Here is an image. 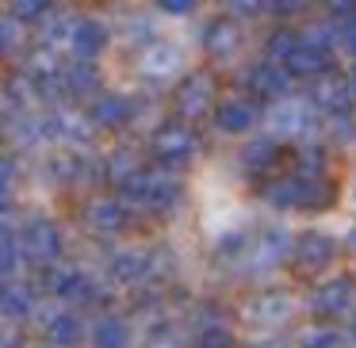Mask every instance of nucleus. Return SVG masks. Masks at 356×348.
Wrapping results in <instances>:
<instances>
[{"label": "nucleus", "mask_w": 356, "mask_h": 348, "mask_svg": "<svg viewBox=\"0 0 356 348\" xmlns=\"http://www.w3.org/2000/svg\"><path fill=\"white\" fill-rule=\"evenodd\" d=\"M19 253L27 256V260L35 264H50L58 253H62V238H58V226L54 222H42V218H35V222H27L24 238H19Z\"/></svg>", "instance_id": "1"}, {"label": "nucleus", "mask_w": 356, "mask_h": 348, "mask_svg": "<svg viewBox=\"0 0 356 348\" xmlns=\"http://www.w3.org/2000/svg\"><path fill=\"white\" fill-rule=\"evenodd\" d=\"M123 188L134 203H146V207H161V203H169L177 195V184L169 176H161V172H131L123 180Z\"/></svg>", "instance_id": "2"}, {"label": "nucleus", "mask_w": 356, "mask_h": 348, "mask_svg": "<svg viewBox=\"0 0 356 348\" xmlns=\"http://www.w3.org/2000/svg\"><path fill=\"white\" fill-rule=\"evenodd\" d=\"M104 42H108V31H104V24H96V19H77L73 24V35H70V47L77 58H96L104 50Z\"/></svg>", "instance_id": "3"}, {"label": "nucleus", "mask_w": 356, "mask_h": 348, "mask_svg": "<svg viewBox=\"0 0 356 348\" xmlns=\"http://www.w3.org/2000/svg\"><path fill=\"white\" fill-rule=\"evenodd\" d=\"M154 149H157L161 161H184V157L192 154V134L180 131V126H165V131H157Z\"/></svg>", "instance_id": "4"}, {"label": "nucleus", "mask_w": 356, "mask_h": 348, "mask_svg": "<svg viewBox=\"0 0 356 348\" xmlns=\"http://www.w3.org/2000/svg\"><path fill=\"white\" fill-rule=\"evenodd\" d=\"M85 222L92 226V230H119V226L127 222L123 203L119 199H92L85 210Z\"/></svg>", "instance_id": "5"}, {"label": "nucleus", "mask_w": 356, "mask_h": 348, "mask_svg": "<svg viewBox=\"0 0 356 348\" xmlns=\"http://www.w3.org/2000/svg\"><path fill=\"white\" fill-rule=\"evenodd\" d=\"M180 62V50L177 47H165V42H154V47L142 54V73H149V77H165V73H172Z\"/></svg>", "instance_id": "6"}, {"label": "nucleus", "mask_w": 356, "mask_h": 348, "mask_svg": "<svg viewBox=\"0 0 356 348\" xmlns=\"http://www.w3.org/2000/svg\"><path fill=\"white\" fill-rule=\"evenodd\" d=\"M92 119L100 126H119L131 119V103L123 100V96H100V100L92 103Z\"/></svg>", "instance_id": "7"}, {"label": "nucleus", "mask_w": 356, "mask_h": 348, "mask_svg": "<svg viewBox=\"0 0 356 348\" xmlns=\"http://www.w3.org/2000/svg\"><path fill=\"white\" fill-rule=\"evenodd\" d=\"M142 272H146V253H142V249H127V253H119L115 260H111V276L123 279V283H134Z\"/></svg>", "instance_id": "8"}, {"label": "nucleus", "mask_w": 356, "mask_h": 348, "mask_svg": "<svg viewBox=\"0 0 356 348\" xmlns=\"http://www.w3.org/2000/svg\"><path fill=\"white\" fill-rule=\"evenodd\" d=\"M0 314H4V317L31 314V287H24V283L4 287V295H0Z\"/></svg>", "instance_id": "9"}, {"label": "nucleus", "mask_w": 356, "mask_h": 348, "mask_svg": "<svg viewBox=\"0 0 356 348\" xmlns=\"http://www.w3.org/2000/svg\"><path fill=\"white\" fill-rule=\"evenodd\" d=\"M47 333H50V340H54V345L73 348V345L81 340V322H77V314H58L54 322L47 325Z\"/></svg>", "instance_id": "10"}, {"label": "nucleus", "mask_w": 356, "mask_h": 348, "mask_svg": "<svg viewBox=\"0 0 356 348\" xmlns=\"http://www.w3.org/2000/svg\"><path fill=\"white\" fill-rule=\"evenodd\" d=\"M96 345L100 348H123L127 345V325L119 322V317H104V322L96 325Z\"/></svg>", "instance_id": "11"}, {"label": "nucleus", "mask_w": 356, "mask_h": 348, "mask_svg": "<svg viewBox=\"0 0 356 348\" xmlns=\"http://www.w3.org/2000/svg\"><path fill=\"white\" fill-rule=\"evenodd\" d=\"M62 81H65V88H70V92H92V88H96V65L77 62Z\"/></svg>", "instance_id": "12"}, {"label": "nucleus", "mask_w": 356, "mask_h": 348, "mask_svg": "<svg viewBox=\"0 0 356 348\" xmlns=\"http://www.w3.org/2000/svg\"><path fill=\"white\" fill-rule=\"evenodd\" d=\"M73 24H77L73 16H62V12H50V16L42 19V35H47V42L70 39V35H73Z\"/></svg>", "instance_id": "13"}, {"label": "nucleus", "mask_w": 356, "mask_h": 348, "mask_svg": "<svg viewBox=\"0 0 356 348\" xmlns=\"http://www.w3.org/2000/svg\"><path fill=\"white\" fill-rule=\"evenodd\" d=\"M12 19H47L50 16V4L47 0H16V4H12V12H8Z\"/></svg>", "instance_id": "14"}, {"label": "nucleus", "mask_w": 356, "mask_h": 348, "mask_svg": "<svg viewBox=\"0 0 356 348\" xmlns=\"http://www.w3.org/2000/svg\"><path fill=\"white\" fill-rule=\"evenodd\" d=\"M203 100H207V81H188V85L180 88V108L184 111H200Z\"/></svg>", "instance_id": "15"}, {"label": "nucleus", "mask_w": 356, "mask_h": 348, "mask_svg": "<svg viewBox=\"0 0 356 348\" xmlns=\"http://www.w3.org/2000/svg\"><path fill=\"white\" fill-rule=\"evenodd\" d=\"M218 123H222L226 131H241V126H249V111L241 108V103H226V108L218 111Z\"/></svg>", "instance_id": "16"}, {"label": "nucleus", "mask_w": 356, "mask_h": 348, "mask_svg": "<svg viewBox=\"0 0 356 348\" xmlns=\"http://www.w3.org/2000/svg\"><path fill=\"white\" fill-rule=\"evenodd\" d=\"M16 260H19V249H16V241H12L8 233L0 230V276L16 268Z\"/></svg>", "instance_id": "17"}, {"label": "nucleus", "mask_w": 356, "mask_h": 348, "mask_svg": "<svg viewBox=\"0 0 356 348\" xmlns=\"http://www.w3.org/2000/svg\"><path fill=\"white\" fill-rule=\"evenodd\" d=\"M0 47L4 50L19 47V24L12 16H0Z\"/></svg>", "instance_id": "18"}, {"label": "nucleus", "mask_w": 356, "mask_h": 348, "mask_svg": "<svg viewBox=\"0 0 356 348\" xmlns=\"http://www.w3.org/2000/svg\"><path fill=\"white\" fill-rule=\"evenodd\" d=\"M12 176H16L12 161H8V157H0V207H4V203H8V195H12Z\"/></svg>", "instance_id": "19"}, {"label": "nucleus", "mask_w": 356, "mask_h": 348, "mask_svg": "<svg viewBox=\"0 0 356 348\" xmlns=\"http://www.w3.org/2000/svg\"><path fill=\"white\" fill-rule=\"evenodd\" d=\"M230 39H234V31H230V27H215V39H211V50H230Z\"/></svg>", "instance_id": "20"}, {"label": "nucleus", "mask_w": 356, "mask_h": 348, "mask_svg": "<svg viewBox=\"0 0 356 348\" xmlns=\"http://www.w3.org/2000/svg\"><path fill=\"white\" fill-rule=\"evenodd\" d=\"M161 8H165V12H172V16H180V12H188L192 4H188V0H165Z\"/></svg>", "instance_id": "21"}, {"label": "nucleus", "mask_w": 356, "mask_h": 348, "mask_svg": "<svg viewBox=\"0 0 356 348\" xmlns=\"http://www.w3.org/2000/svg\"><path fill=\"white\" fill-rule=\"evenodd\" d=\"M203 348H230V345H222V340H215V345H203Z\"/></svg>", "instance_id": "22"}, {"label": "nucleus", "mask_w": 356, "mask_h": 348, "mask_svg": "<svg viewBox=\"0 0 356 348\" xmlns=\"http://www.w3.org/2000/svg\"><path fill=\"white\" fill-rule=\"evenodd\" d=\"M4 287H8V283H0V295H4Z\"/></svg>", "instance_id": "23"}]
</instances>
